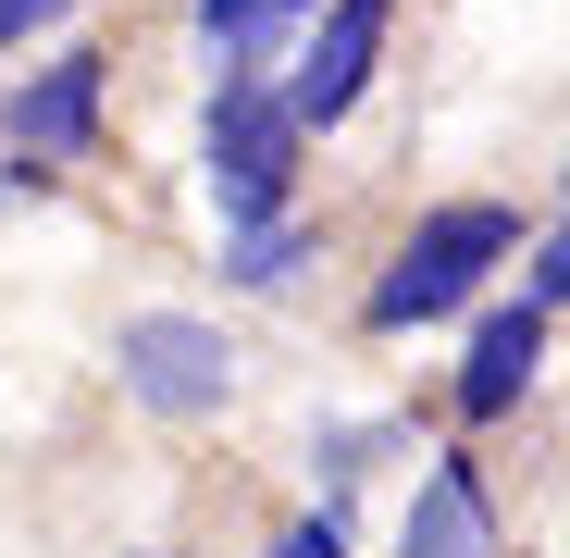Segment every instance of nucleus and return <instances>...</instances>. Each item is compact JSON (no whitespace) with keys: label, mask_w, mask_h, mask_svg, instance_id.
<instances>
[{"label":"nucleus","mask_w":570,"mask_h":558,"mask_svg":"<svg viewBox=\"0 0 570 558\" xmlns=\"http://www.w3.org/2000/svg\"><path fill=\"white\" fill-rule=\"evenodd\" d=\"M521 248V212L509 199H446V212H422L410 224V248L372 273V298H360V323L372 335H410V323H446L471 286H484V261H509Z\"/></svg>","instance_id":"obj_1"},{"label":"nucleus","mask_w":570,"mask_h":558,"mask_svg":"<svg viewBox=\"0 0 570 558\" xmlns=\"http://www.w3.org/2000/svg\"><path fill=\"white\" fill-rule=\"evenodd\" d=\"M298 186V125H285L273 75H224L212 100V199H224V236H261Z\"/></svg>","instance_id":"obj_2"},{"label":"nucleus","mask_w":570,"mask_h":558,"mask_svg":"<svg viewBox=\"0 0 570 558\" xmlns=\"http://www.w3.org/2000/svg\"><path fill=\"white\" fill-rule=\"evenodd\" d=\"M112 372H125V398L161 410V422H212V410L236 398V347H224V323H199V311H137V323L112 335Z\"/></svg>","instance_id":"obj_3"},{"label":"nucleus","mask_w":570,"mask_h":558,"mask_svg":"<svg viewBox=\"0 0 570 558\" xmlns=\"http://www.w3.org/2000/svg\"><path fill=\"white\" fill-rule=\"evenodd\" d=\"M372 62H385V0H323L311 62L273 87V100H285V125H298V137L347 125V112H360V87H372Z\"/></svg>","instance_id":"obj_4"},{"label":"nucleus","mask_w":570,"mask_h":558,"mask_svg":"<svg viewBox=\"0 0 570 558\" xmlns=\"http://www.w3.org/2000/svg\"><path fill=\"white\" fill-rule=\"evenodd\" d=\"M100 149V50H62L13 87V161L50 174V161H87Z\"/></svg>","instance_id":"obj_5"},{"label":"nucleus","mask_w":570,"mask_h":558,"mask_svg":"<svg viewBox=\"0 0 570 558\" xmlns=\"http://www.w3.org/2000/svg\"><path fill=\"white\" fill-rule=\"evenodd\" d=\"M533 360H546V311L533 298L484 311V323H471V360H459V422H509L533 398Z\"/></svg>","instance_id":"obj_6"},{"label":"nucleus","mask_w":570,"mask_h":558,"mask_svg":"<svg viewBox=\"0 0 570 558\" xmlns=\"http://www.w3.org/2000/svg\"><path fill=\"white\" fill-rule=\"evenodd\" d=\"M410 558H497V521H484V484H471V459H434V472H422Z\"/></svg>","instance_id":"obj_7"},{"label":"nucleus","mask_w":570,"mask_h":558,"mask_svg":"<svg viewBox=\"0 0 570 558\" xmlns=\"http://www.w3.org/2000/svg\"><path fill=\"white\" fill-rule=\"evenodd\" d=\"M298 13H311V0H199V38L224 50V75H261L273 38L298 26Z\"/></svg>","instance_id":"obj_8"},{"label":"nucleus","mask_w":570,"mask_h":558,"mask_svg":"<svg viewBox=\"0 0 570 558\" xmlns=\"http://www.w3.org/2000/svg\"><path fill=\"white\" fill-rule=\"evenodd\" d=\"M311 261V236L298 224H261V236H224V273H236V286H285V273H298Z\"/></svg>","instance_id":"obj_9"},{"label":"nucleus","mask_w":570,"mask_h":558,"mask_svg":"<svg viewBox=\"0 0 570 558\" xmlns=\"http://www.w3.org/2000/svg\"><path fill=\"white\" fill-rule=\"evenodd\" d=\"M261 558H347V509H335V497H323V509H311V521H285V533H273V546H261Z\"/></svg>","instance_id":"obj_10"},{"label":"nucleus","mask_w":570,"mask_h":558,"mask_svg":"<svg viewBox=\"0 0 570 558\" xmlns=\"http://www.w3.org/2000/svg\"><path fill=\"white\" fill-rule=\"evenodd\" d=\"M62 13H75V0H0V50H26V38L62 26Z\"/></svg>","instance_id":"obj_11"}]
</instances>
